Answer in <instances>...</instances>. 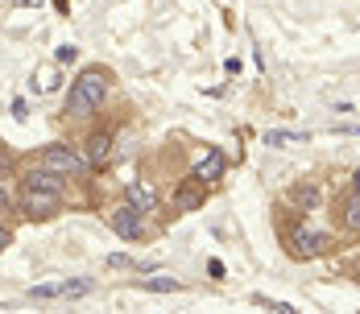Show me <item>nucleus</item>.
Returning <instances> with one entry per match:
<instances>
[{"instance_id":"nucleus-12","label":"nucleus","mask_w":360,"mask_h":314,"mask_svg":"<svg viewBox=\"0 0 360 314\" xmlns=\"http://www.w3.org/2000/svg\"><path fill=\"white\" fill-rule=\"evenodd\" d=\"M340 223H344V232H356L360 236V195H348V199H344Z\"/></svg>"},{"instance_id":"nucleus-16","label":"nucleus","mask_w":360,"mask_h":314,"mask_svg":"<svg viewBox=\"0 0 360 314\" xmlns=\"http://www.w3.org/2000/svg\"><path fill=\"white\" fill-rule=\"evenodd\" d=\"M83 294H91V281H67L63 285V298H83Z\"/></svg>"},{"instance_id":"nucleus-14","label":"nucleus","mask_w":360,"mask_h":314,"mask_svg":"<svg viewBox=\"0 0 360 314\" xmlns=\"http://www.w3.org/2000/svg\"><path fill=\"white\" fill-rule=\"evenodd\" d=\"M17 211V190L8 186V178H0V215H13Z\"/></svg>"},{"instance_id":"nucleus-4","label":"nucleus","mask_w":360,"mask_h":314,"mask_svg":"<svg viewBox=\"0 0 360 314\" xmlns=\"http://www.w3.org/2000/svg\"><path fill=\"white\" fill-rule=\"evenodd\" d=\"M108 228L120 236V240H129V244H137V240H145L149 236V228H145V215L129 199H120L116 207L108 211Z\"/></svg>"},{"instance_id":"nucleus-20","label":"nucleus","mask_w":360,"mask_h":314,"mask_svg":"<svg viewBox=\"0 0 360 314\" xmlns=\"http://www.w3.org/2000/svg\"><path fill=\"white\" fill-rule=\"evenodd\" d=\"M75 54H79L75 46H63V50H58V63H75Z\"/></svg>"},{"instance_id":"nucleus-3","label":"nucleus","mask_w":360,"mask_h":314,"mask_svg":"<svg viewBox=\"0 0 360 314\" xmlns=\"http://www.w3.org/2000/svg\"><path fill=\"white\" fill-rule=\"evenodd\" d=\"M37 166H46V170H54V174L71 178V182H83V178L91 174V166L83 162V153L67 145V140H50L41 153H37Z\"/></svg>"},{"instance_id":"nucleus-7","label":"nucleus","mask_w":360,"mask_h":314,"mask_svg":"<svg viewBox=\"0 0 360 314\" xmlns=\"http://www.w3.org/2000/svg\"><path fill=\"white\" fill-rule=\"evenodd\" d=\"M286 240H290V256H298V261H315V256H323L331 248V236L327 232H311V228H294Z\"/></svg>"},{"instance_id":"nucleus-15","label":"nucleus","mask_w":360,"mask_h":314,"mask_svg":"<svg viewBox=\"0 0 360 314\" xmlns=\"http://www.w3.org/2000/svg\"><path fill=\"white\" fill-rule=\"evenodd\" d=\"M13 170H17V157H13V149L0 145V178H13Z\"/></svg>"},{"instance_id":"nucleus-17","label":"nucleus","mask_w":360,"mask_h":314,"mask_svg":"<svg viewBox=\"0 0 360 314\" xmlns=\"http://www.w3.org/2000/svg\"><path fill=\"white\" fill-rule=\"evenodd\" d=\"M13 240H17V232H13V228H8V223L0 219V256H4L8 248H13Z\"/></svg>"},{"instance_id":"nucleus-18","label":"nucleus","mask_w":360,"mask_h":314,"mask_svg":"<svg viewBox=\"0 0 360 314\" xmlns=\"http://www.w3.org/2000/svg\"><path fill=\"white\" fill-rule=\"evenodd\" d=\"M34 298H63V285H34Z\"/></svg>"},{"instance_id":"nucleus-19","label":"nucleus","mask_w":360,"mask_h":314,"mask_svg":"<svg viewBox=\"0 0 360 314\" xmlns=\"http://www.w3.org/2000/svg\"><path fill=\"white\" fill-rule=\"evenodd\" d=\"M104 265H108V269H133V261H129L124 252H112V256L104 261Z\"/></svg>"},{"instance_id":"nucleus-5","label":"nucleus","mask_w":360,"mask_h":314,"mask_svg":"<svg viewBox=\"0 0 360 314\" xmlns=\"http://www.w3.org/2000/svg\"><path fill=\"white\" fill-rule=\"evenodd\" d=\"M79 153H83V162L91 166V170H108L112 166V153H116V133L112 129H91L87 137H83V145H79Z\"/></svg>"},{"instance_id":"nucleus-2","label":"nucleus","mask_w":360,"mask_h":314,"mask_svg":"<svg viewBox=\"0 0 360 314\" xmlns=\"http://www.w3.org/2000/svg\"><path fill=\"white\" fill-rule=\"evenodd\" d=\"M67 207V190H46V186H21L17 190V215L30 223H50Z\"/></svg>"},{"instance_id":"nucleus-9","label":"nucleus","mask_w":360,"mask_h":314,"mask_svg":"<svg viewBox=\"0 0 360 314\" xmlns=\"http://www.w3.org/2000/svg\"><path fill=\"white\" fill-rule=\"evenodd\" d=\"M224 170H228V157H224L219 149H203V153H199V162H195V170H191V178H199V182L216 186L219 178H224Z\"/></svg>"},{"instance_id":"nucleus-11","label":"nucleus","mask_w":360,"mask_h":314,"mask_svg":"<svg viewBox=\"0 0 360 314\" xmlns=\"http://www.w3.org/2000/svg\"><path fill=\"white\" fill-rule=\"evenodd\" d=\"M290 203L302 207V211H315L319 207V186H315V182H298V186L290 190Z\"/></svg>"},{"instance_id":"nucleus-6","label":"nucleus","mask_w":360,"mask_h":314,"mask_svg":"<svg viewBox=\"0 0 360 314\" xmlns=\"http://www.w3.org/2000/svg\"><path fill=\"white\" fill-rule=\"evenodd\" d=\"M207 203V182H199V178H182L179 186H174V195H170V207L174 215H191V211H203Z\"/></svg>"},{"instance_id":"nucleus-10","label":"nucleus","mask_w":360,"mask_h":314,"mask_svg":"<svg viewBox=\"0 0 360 314\" xmlns=\"http://www.w3.org/2000/svg\"><path fill=\"white\" fill-rule=\"evenodd\" d=\"M21 186H46V190H67V178L54 174V170H46V166H30V170H21Z\"/></svg>"},{"instance_id":"nucleus-21","label":"nucleus","mask_w":360,"mask_h":314,"mask_svg":"<svg viewBox=\"0 0 360 314\" xmlns=\"http://www.w3.org/2000/svg\"><path fill=\"white\" fill-rule=\"evenodd\" d=\"M352 195H360V170L352 174Z\"/></svg>"},{"instance_id":"nucleus-13","label":"nucleus","mask_w":360,"mask_h":314,"mask_svg":"<svg viewBox=\"0 0 360 314\" xmlns=\"http://www.w3.org/2000/svg\"><path fill=\"white\" fill-rule=\"evenodd\" d=\"M141 285L145 289H153V294H179L182 289V281H174V277H145Z\"/></svg>"},{"instance_id":"nucleus-1","label":"nucleus","mask_w":360,"mask_h":314,"mask_svg":"<svg viewBox=\"0 0 360 314\" xmlns=\"http://www.w3.org/2000/svg\"><path fill=\"white\" fill-rule=\"evenodd\" d=\"M108 91H112V70L108 67H83L75 74L67 100H63V116H67V120H91V116L104 107Z\"/></svg>"},{"instance_id":"nucleus-8","label":"nucleus","mask_w":360,"mask_h":314,"mask_svg":"<svg viewBox=\"0 0 360 314\" xmlns=\"http://www.w3.org/2000/svg\"><path fill=\"white\" fill-rule=\"evenodd\" d=\"M124 199L141 211V215H158V207H162V199H158L153 182H145V178H133V182L124 186Z\"/></svg>"}]
</instances>
